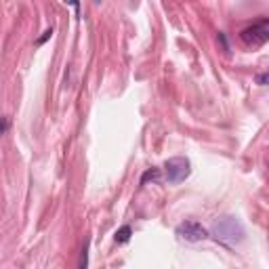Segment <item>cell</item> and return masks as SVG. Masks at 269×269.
Masks as SVG:
<instances>
[{"label":"cell","instance_id":"52a82bcc","mask_svg":"<svg viewBox=\"0 0 269 269\" xmlns=\"http://www.w3.org/2000/svg\"><path fill=\"white\" fill-rule=\"evenodd\" d=\"M257 84H261V86H269V69L267 72H261V74H257Z\"/></svg>","mask_w":269,"mask_h":269},{"label":"cell","instance_id":"8992f818","mask_svg":"<svg viewBox=\"0 0 269 269\" xmlns=\"http://www.w3.org/2000/svg\"><path fill=\"white\" fill-rule=\"evenodd\" d=\"M158 179H160V171L158 168H149L141 177V185H147V181H158Z\"/></svg>","mask_w":269,"mask_h":269},{"label":"cell","instance_id":"7a4b0ae2","mask_svg":"<svg viewBox=\"0 0 269 269\" xmlns=\"http://www.w3.org/2000/svg\"><path fill=\"white\" fill-rule=\"evenodd\" d=\"M242 42L248 46H259V44H265L269 40V19H261L253 25L244 27L240 32Z\"/></svg>","mask_w":269,"mask_h":269},{"label":"cell","instance_id":"6da1fadb","mask_svg":"<svg viewBox=\"0 0 269 269\" xmlns=\"http://www.w3.org/2000/svg\"><path fill=\"white\" fill-rule=\"evenodd\" d=\"M213 236L217 242H221L225 246H238L244 240L246 234H244V225L236 217H223L215 223Z\"/></svg>","mask_w":269,"mask_h":269},{"label":"cell","instance_id":"9c48e42d","mask_svg":"<svg viewBox=\"0 0 269 269\" xmlns=\"http://www.w3.org/2000/svg\"><path fill=\"white\" fill-rule=\"evenodd\" d=\"M219 42H221L223 51H225V53H229V44H227V38H225V34H219Z\"/></svg>","mask_w":269,"mask_h":269},{"label":"cell","instance_id":"277c9868","mask_svg":"<svg viewBox=\"0 0 269 269\" xmlns=\"http://www.w3.org/2000/svg\"><path fill=\"white\" fill-rule=\"evenodd\" d=\"M177 236L181 238V240L185 242H202L208 238V232L200 225V223H196V221H185L177 227Z\"/></svg>","mask_w":269,"mask_h":269},{"label":"cell","instance_id":"30bf717a","mask_svg":"<svg viewBox=\"0 0 269 269\" xmlns=\"http://www.w3.org/2000/svg\"><path fill=\"white\" fill-rule=\"evenodd\" d=\"M53 36V29H46V32H44V36L40 38V40H38V44H42V42H46L48 40V38H51Z\"/></svg>","mask_w":269,"mask_h":269},{"label":"cell","instance_id":"5b68a950","mask_svg":"<svg viewBox=\"0 0 269 269\" xmlns=\"http://www.w3.org/2000/svg\"><path fill=\"white\" fill-rule=\"evenodd\" d=\"M131 236H133V229L128 227V225H124V227H120V229L116 232V242H118V244H124V242L131 240Z\"/></svg>","mask_w":269,"mask_h":269},{"label":"cell","instance_id":"ba28073f","mask_svg":"<svg viewBox=\"0 0 269 269\" xmlns=\"http://www.w3.org/2000/svg\"><path fill=\"white\" fill-rule=\"evenodd\" d=\"M88 265V246L82 248V257H80V269H86Z\"/></svg>","mask_w":269,"mask_h":269},{"label":"cell","instance_id":"3957f363","mask_svg":"<svg viewBox=\"0 0 269 269\" xmlns=\"http://www.w3.org/2000/svg\"><path fill=\"white\" fill-rule=\"evenodd\" d=\"M164 171H166L168 183L177 185V183L185 181V179L189 177V173H192V164H189L187 158L177 156V158H171V160L164 162Z\"/></svg>","mask_w":269,"mask_h":269}]
</instances>
